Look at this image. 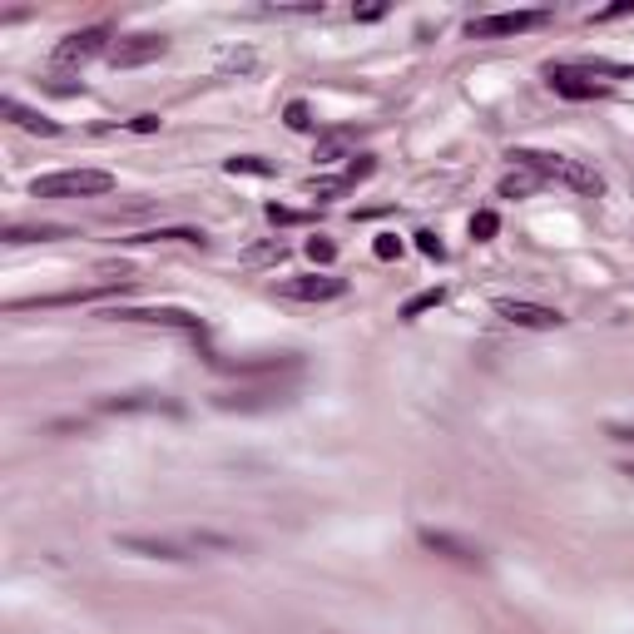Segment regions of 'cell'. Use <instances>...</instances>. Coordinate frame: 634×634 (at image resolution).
Segmentation results:
<instances>
[{
	"mask_svg": "<svg viewBox=\"0 0 634 634\" xmlns=\"http://www.w3.org/2000/svg\"><path fill=\"white\" fill-rule=\"evenodd\" d=\"M110 188H114V178L104 168H60V174H40L30 184V194L35 198H100Z\"/></svg>",
	"mask_w": 634,
	"mask_h": 634,
	"instance_id": "obj_1",
	"label": "cell"
},
{
	"mask_svg": "<svg viewBox=\"0 0 634 634\" xmlns=\"http://www.w3.org/2000/svg\"><path fill=\"white\" fill-rule=\"evenodd\" d=\"M551 20V10H501V15H481L466 25L471 40H505V35H525V30H541Z\"/></svg>",
	"mask_w": 634,
	"mask_h": 634,
	"instance_id": "obj_2",
	"label": "cell"
},
{
	"mask_svg": "<svg viewBox=\"0 0 634 634\" xmlns=\"http://www.w3.org/2000/svg\"><path fill=\"white\" fill-rule=\"evenodd\" d=\"M100 411H114V417H184L174 397L164 392H120V397H104Z\"/></svg>",
	"mask_w": 634,
	"mask_h": 634,
	"instance_id": "obj_3",
	"label": "cell"
},
{
	"mask_svg": "<svg viewBox=\"0 0 634 634\" xmlns=\"http://www.w3.org/2000/svg\"><path fill=\"white\" fill-rule=\"evenodd\" d=\"M100 50L110 55V30H104V25H90V30H75V35L60 40L50 60H55L60 70H75V65H84V60H94Z\"/></svg>",
	"mask_w": 634,
	"mask_h": 634,
	"instance_id": "obj_4",
	"label": "cell"
},
{
	"mask_svg": "<svg viewBox=\"0 0 634 634\" xmlns=\"http://www.w3.org/2000/svg\"><path fill=\"white\" fill-rule=\"evenodd\" d=\"M417 541L427 545L431 555H441V560H451V565H466V570H481L485 565V551L476 541H461V535H451V531H417Z\"/></svg>",
	"mask_w": 634,
	"mask_h": 634,
	"instance_id": "obj_5",
	"label": "cell"
},
{
	"mask_svg": "<svg viewBox=\"0 0 634 634\" xmlns=\"http://www.w3.org/2000/svg\"><path fill=\"white\" fill-rule=\"evenodd\" d=\"M164 50H168L164 35H120L110 45V65L114 70H139V65H149V60H158Z\"/></svg>",
	"mask_w": 634,
	"mask_h": 634,
	"instance_id": "obj_6",
	"label": "cell"
},
{
	"mask_svg": "<svg viewBox=\"0 0 634 634\" xmlns=\"http://www.w3.org/2000/svg\"><path fill=\"white\" fill-rule=\"evenodd\" d=\"M288 401H293L288 387H248V392L214 397V407L218 411H278V407H288Z\"/></svg>",
	"mask_w": 634,
	"mask_h": 634,
	"instance_id": "obj_7",
	"label": "cell"
},
{
	"mask_svg": "<svg viewBox=\"0 0 634 634\" xmlns=\"http://www.w3.org/2000/svg\"><path fill=\"white\" fill-rule=\"evenodd\" d=\"M495 312H501L505 322H515V327H541V332H551V327L565 322V317H560V308H545V303H525V298H495Z\"/></svg>",
	"mask_w": 634,
	"mask_h": 634,
	"instance_id": "obj_8",
	"label": "cell"
},
{
	"mask_svg": "<svg viewBox=\"0 0 634 634\" xmlns=\"http://www.w3.org/2000/svg\"><path fill=\"white\" fill-rule=\"evenodd\" d=\"M104 317H124V322H154V327H178V332H204V317L184 312V308H114Z\"/></svg>",
	"mask_w": 634,
	"mask_h": 634,
	"instance_id": "obj_9",
	"label": "cell"
},
{
	"mask_svg": "<svg viewBox=\"0 0 634 634\" xmlns=\"http://www.w3.org/2000/svg\"><path fill=\"white\" fill-rule=\"evenodd\" d=\"M218 372H243V377H278V372H298V352H263V357H243V362H228V357H214Z\"/></svg>",
	"mask_w": 634,
	"mask_h": 634,
	"instance_id": "obj_10",
	"label": "cell"
},
{
	"mask_svg": "<svg viewBox=\"0 0 634 634\" xmlns=\"http://www.w3.org/2000/svg\"><path fill=\"white\" fill-rule=\"evenodd\" d=\"M278 293H283V298H293V303H332V298H342V293H347V283L342 278H322V273H308V278L278 283Z\"/></svg>",
	"mask_w": 634,
	"mask_h": 634,
	"instance_id": "obj_11",
	"label": "cell"
},
{
	"mask_svg": "<svg viewBox=\"0 0 634 634\" xmlns=\"http://www.w3.org/2000/svg\"><path fill=\"white\" fill-rule=\"evenodd\" d=\"M545 80H551V90L565 94V100H595V94H605V84L585 80L580 70H570V65H551V70H545Z\"/></svg>",
	"mask_w": 634,
	"mask_h": 634,
	"instance_id": "obj_12",
	"label": "cell"
},
{
	"mask_svg": "<svg viewBox=\"0 0 634 634\" xmlns=\"http://www.w3.org/2000/svg\"><path fill=\"white\" fill-rule=\"evenodd\" d=\"M0 114H5L10 124H15V130H25V134H60V124L55 120H45V114L40 110H30V104H20L15 94H5V100H0Z\"/></svg>",
	"mask_w": 634,
	"mask_h": 634,
	"instance_id": "obj_13",
	"label": "cell"
},
{
	"mask_svg": "<svg viewBox=\"0 0 634 634\" xmlns=\"http://www.w3.org/2000/svg\"><path fill=\"white\" fill-rule=\"evenodd\" d=\"M114 545L130 555H144V560H188L184 545L174 541H158V535H114Z\"/></svg>",
	"mask_w": 634,
	"mask_h": 634,
	"instance_id": "obj_14",
	"label": "cell"
},
{
	"mask_svg": "<svg viewBox=\"0 0 634 634\" xmlns=\"http://www.w3.org/2000/svg\"><path fill=\"white\" fill-rule=\"evenodd\" d=\"M5 243H55V238H75V228H60V224H40V228H5L0 234Z\"/></svg>",
	"mask_w": 634,
	"mask_h": 634,
	"instance_id": "obj_15",
	"label": "cell"
},
{
	"mask_svg": "<svg viewBox=\"0 0 634 634\" xmlns=\"http://www.w3.org/2000/svg\"><path fill=\"white\" fill-rule=\"evenodd\" d=\"M134 243H188V248H204V228H149V234H139Z\"/></svg>",
	"mask_w": 634,
	"mask_h": 634,
	"instance_id": "obj_16",
	"label": "cell"
},
{
	"mask_svg": "<svg viewBox=\"0 0 634 634\" xmlns=\"http://www.w3.org/2000/svg\"><path fill=\"white\" fill-rule=\"evenodd\" d=\"M545 178L541 174H531V168H511V174L501 178V198H525V194H535Z\"/></svg>",
	"mask_w": 634,
	"mask_h": 634,
	"instance_id": "obj_17",
	"label": "cell"
},
{
	"mask_svg": "<svg viewBox=\"0 0 634 634\" xmlns=\"http://www.w3.org/2000/svg\"><path fill=\"white\" fill-rule=\"evenodd\" d=\"M560 184L580 188V194H600V188H605V178H600L595 168H585V164H575V158H570V164H565V174H560Z\"/></svg>",
	"mask_w": 634,
	"mask_h": 634,
	"instance_id": "obj_18",
	"label": "cell"
},
{
	"mask_svg": "<svg viewBox=\"0 0 634 634\" xmlns=\"http://www.w3.org/2000/svg\"><path fill=\"white\" fill-rule=\"evenodd\" d=\"M224 168H228V174H258V178L273 174V164H268V158H258V154H234Z\"/></svg>",
	"mask_w": 634,
	"mask_h": 634,
	"instance_id": "obj_19",
	"label": "cell"
},
{
	"mask_svg": "<svg viewBox=\"0 0 634 634\" xmlns=\"http://www.w3.org/2000/svg\"><path fill=\"white\" fill-rule=\"evenodd\" d=\"M495 228H501V218H495L491 208H481V214L471 218V238H476V243H491V238H495Z\"/></svg>",
	"mask_w": 634,
	"mask_h": 634,
	"instance_id": "obj_20",
	"label": "cell"
},
{
	"mask_svg": "<svg viewBox=\"0 0 634 634\" xmlns=\"http://www.w3.org/2000/svg\"><path fill=\"white\" fill-rule=\"evenodd\" d=\"M441 298H447L441 288H427V293H417V298H411L407 308H401V317H421L427 308H441Z\"/></svg>",
	"mask_w": 634,
	"mask_h": 634,
	"instance_id": "obj_21",
	"label": "cell"
},
{
	"mask_svg": "<svg viewBox=\"0 0 634 634\" xmlns=\"http://www.w3.org/2000/svg\"><path fill=\"white\" fill-rule=\"evenodd\" d=\"M347 144H352V134H327V139L317 144V158H322V164H332V158H342Z\"/></svg>",
	"mask_w": 634,
	"mask_h": 634,
	"instance_id": "obj_22",
	"label": "cell"
},
{
	"mask_svg": "<svg viewBox=\"0 0 634 634\" xmlns=\"http://www.w3.org/2000/svg\"><path fill=\"white\" fill-rule=\"evenodd\" d=\"M283 253H288V248L273 238V243H258V248H248V253H243V263H278Z\"/></svg>",
	"mask_w": 634,
	"mask_h": 634,
	"instance_id": "obj_23",
	"label": "cell"
},
{
	"mask_svg": "<svg viewBox=\"0 0 634 634\" xmlns=\"http://www.w3.org/2000/svg\"><path fill=\"white\" fill-rule=\"evenodd\" d=\"M347 188H352V184H347V174L342 178H312V194L317 198H337V194H347Z\"/></svg>",
	"mask_w": 634,
	"mask_h": 634,
	"instance_id": "obj_24",
	"label": "cell"
},
{
	"mask_svg": "<svg viewBox=\"0 0 634 634\" xmlns=\"http://www.w3.org/2000/svg\"><path fill=\"white\" fill-rule=\"evenodd\" d=\"M283 120H288L293 130H312V114H308V104H303V100H293L288 110H283Z\"/></svg>",
	"mask_w": 634,
	"mask_h": 634,
	"instance_id": "obj_25",
	"label": "cell"
},
{
	"mask_svg": "<svg viewBox=\"0 0 634 634\" xmlns=\"http://www.w3.org/2000/svg\"><path fill=\"white\" fill-rule=\"evenodd\" d=\"M308 258H312V263H332L337 248H332L327 238H308Z\"/></svg>",
	"mask_w": 634,
	"mask_h": 634,
	"instance_id": "obj_26",
	"label": "cell"
},
{
	"mask_svg": "<svg viewBox=\"0 0 634 634\" xmlns=\"http://www.w3.org/2000/svg\"><path fill=\"white\" fill-rule=\"evenodd\" d=\"M372 248H377V258H401V238H392V234H382Z\"/></svg>",
	"mask_w": 634,
	"mask_h": 634,
	"instance_id": "obj_27",
	"label": "cell"
},
{
	"mask_svg": "<svg viewBox=\"0 0 634 634\" xmlns=\"http://www.w3.org/2000/svg\"><path fill=\"white\" fill-rule=\"evenodd\" d=\"M417 248L427 253V258H441V253H447V248H441V238H437V234H417Z\"/></svg>",
	"mask_w": 634,
	"mask_h": 634,
	"instance_id": "obj_28",
	"label": "cell"
},
{
	"mask_svg": "<svg viewBox=\"0 0 634 634\" xmlns=\"http://www.w3.org/2000/svg\"><path fill=\"white\" fill-rule=\"evenodd\" d=\"M268 218H273V224H303L298 208H278V204H268Z\"/></svg>",
	"mask_w": 634,
	"mask_h": 634,
	"instance_id": "obj_29",
	"label": "cell"
},
{
	"mask_svg": "<svg viewBox=\"0 0 634 634\" xmlns=\"http://www.w3.org/2000/svg\"><path fill=\"white\" fill-rule=\"evenodd\" d=\"M372 168H377V164H372V158H367V154H362V158H352V168H347V184H357V178H367V174H372Z\"/></svg>",
	"mask_w": 634,
	"mask_h": 634,
	"instance_id": "obj_30",
	"label": "cell"
},
{
	"mask_svg": "<svg viewBox=\"0 0 634 634\" xmlns=\"http://www.w3.org/2000/svg\"><path fill=\"white\" fill-rule=\"evenodd\" d=\"M134 130H139V134H154V130H158V114H139V120H134Z\"/></svg>",
	"mask_w": 634,
	"mask_h": 634,
	"instance_id": "obj_31",
	"label": "cell"
},
{
	"mask_svg": "<svg viewBox=\"0 0 634 634\" xmlns=\"http://www.w3.org/2000/svg\"><path fill=\"white\" fill-rule=\"evenodd\" d=\"M610 437H615V441H634V427H610Z\"/></svg>",
	"mask_w": 634,
	"mask_h": 634,
	"instance_id": "obj_32",
	"label": "cell"
}]
</instances>
